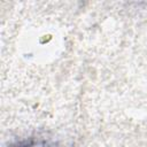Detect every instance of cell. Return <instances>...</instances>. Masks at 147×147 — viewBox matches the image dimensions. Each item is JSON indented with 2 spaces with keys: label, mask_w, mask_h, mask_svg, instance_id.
Returning a JSON list of instances; mask_svg holds the SVG:
<instances>
[{
  "label": "cell",
  "mask_w": 147,
  "mask_h": 147,
  "mask_svg": "<svg viewBox=\"0 0 147 147\" xmlns=\"http://www.w3.org/2000/svg\"><path fill=\"white\" fill-rule=\"evenodd\" d=\"M16 147H44L40 144H36V142H24V144H20Z\"/></svg>",
  "instance_id": "1"
}]
</instances>
